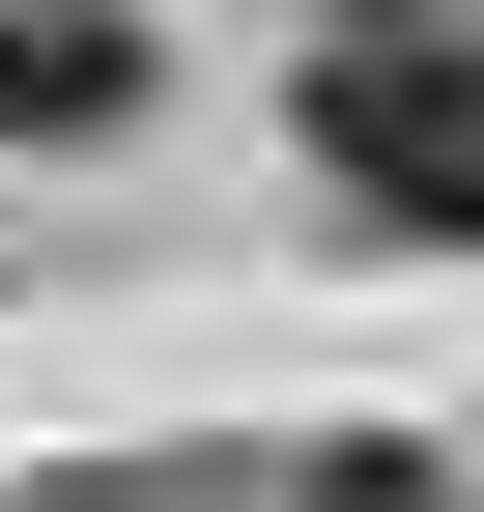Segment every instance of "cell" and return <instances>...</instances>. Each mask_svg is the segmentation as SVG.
Masks as SVG:
<instances>
[{
    "instance_id": "cell-3",
    "label": "cell",
    "mask_w": 484,
    "mask_h": 512,
    "mask_svg": "<svg viewBox=\"0 0 484 512\" xmlns=\"http://www.w3.org/2000/svg\"><path fill=\"white\" fill-rule=\"evenodd\" d=\"M314 512H456V484H428V456H314Z\"/></svg>"
},
{
    "instance_id": "cell-1",
    "label": "cell",
    "mask_w": 484,
    "mask_h": 512,
    "mask_svg": "<svg viewBox=\"0 0 484 512\" xmlns=\"http://www.w3.org/2000/svg\"><path fill=\"white\" fill-rule=\"evenodd\" d=\"M314 171H342L371 228L484 256V29H342V57H314Z\"/></svg>"
},
{
    "instance_id": "cell-4",
    "label": "cell",
    "mask_w": 484,
    "mask_h": 512,
    "mask_svg": "<svg viewBox=\"0 0 484 512\" xmlns=\"http://www.w3.org/2000/svg\"><path fill=\"white\" fill-rule=\"evenodd\" d=\"M342 29H428V0H342Z\"/></svg>"
},
{
    "instance_id": "cell-2",
    "label": "cell",
    "mask_w": 484,
    "mask_h": 512,
    "mask_svg": "<svg viewBox=\"0 0 484 512\" xmlns=\"http://www.w3.org/2000/svg\"><path fill=\"white\" fill-rule=\"evenodd\" d=\"M0 114H143V29L114 0H0Z\"/></svg>"
}]
</instances>
